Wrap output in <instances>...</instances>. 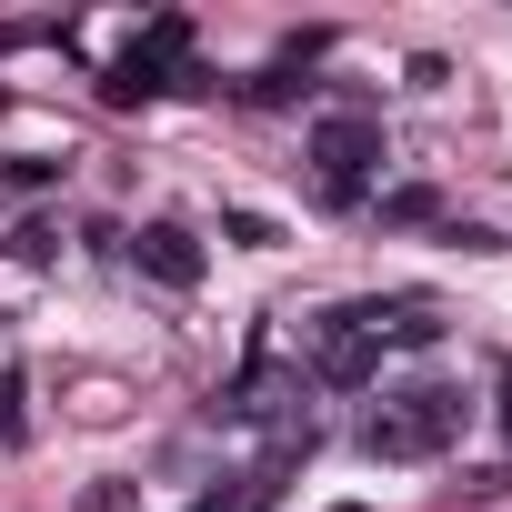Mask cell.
Wrapping results in <instances>:
<instances>
[{
    "mask_svg": "<svg viewBox=\"0 0 512 512\" xmlns=\"http://www.w3.org/2000/svg\"><path fill=\"white\" fill-rule=\"evenodd\" d=\"M462 422H472V402H462V392L412 382V392H392V402L362 422V452H372V462H432V452H452V442H462Z\"/></svg>",
    "mask_w": 512,
    "mask_h": 512,
    "instance_id": "6da1fadb",
    "label": "cell"
},
{
    "mask_svg": "<svg viewBox=\"0 0 512 512\" xmlns=\"http://www.w3.org/2000/svg\"><path fill=\"white\" fill-rule=\"evenodd\" d=\"M302 161L322 171V201L362 211V191H372V171L392 161V141H382L372 111H312V121H302Z\"/></svg>",
    "mask_w": 512,
    "mask_h": 512,
    "instance_id": "7a4b0ae2",
    "label": "cell"
},
{
    "mask_svg": "<svg viewBox=\"0 0 512 512\" xmlns=\"http://www.w3.org/2000/svg\"><path fill=\"white\" fill-rule=\"evenodd\" d=\"M11 262H21V272H51V262H61V221H51V211H31V221L11 231Z\"/></svg>",
    "mask_w": 512,
    "mask_h": 512,
    "instance_id": "8992f818",
    "label": "cell"
},
{
    "mask_svg": "<svg viewBox=\"0 0 512 512\" xmlns=\"http://www.w3.org/2000/svg\"><path fill=\"white\" fill-rule=\"evenodd\" d=\"M302 342H312V372H322L332 392H362V382L382 372V342H362V332H342L332 312H322V322H312Z\"/></svg>",
    "mask_w": 512,
    "mask_h": 512,
    "instance_id": "277c9868",
    "label": "cell"
},
{
    "mask_svg": "<svg viewBox=\"0 0 512 512\" xmlns=\"http://www.w3.org/2000/svg\"><path fill=\"white\" fill-rule=\"evenodd\" d=\"M171 91V61H151V51H121L111 71H101V101L111 111H141V101H161Z\"/></svg>",
    "mask_w": 512,
    "mask_h": 512,
    "instance_id": "5b68a950",
    "label": "cell"
},
{
    "mask_svg": "<svg viewBox=\"0 0 512 512\" xmlns=\"http://www.w3.org/2000/svg\"><path fill=\"white\" fill-rule=\"evenodd\" d=\"M131 272L161 282V292H201L211 262H201V241H191L181 221H141V231H131Z\"/></svg>",
    "mask_w": 512,
    "mask_h": 512,
    "instance_id": "3957f363",
    "label": "cell"
},
{
    "mask_svg": "<svg viewBox=\"0 0 512 512\" xmlns=\"http://www.w3.org/2000/svg\"><path fill=\"white\" fill-rule=\"evenodd\" d=\"M21 402H31V372L11 362V372H0V442H31V412Z\"/></svg>",
    "mask_w": 512,
    "mask_h": 512,
    "instance_id": "30bf717a",
    "label": "cell"
},
{
    "mask_svg": "<svg viewBox=\"0 0 512 512\" xmlns=\"http://www.w3.org/2000/svg\"><path fill=\"white\" fill-rule=\"evenodd\" d=\"M302 91H312V81L292 71V51H282L272 71H251V81H241V101H262V111H282V101H302Z\"/></svg>",
    "mask_w": 512,
    "mask_h": 512,
    "instance_id": "52a82bcc",
    "label": "cell"
},
{
    "mask_svg": "<svg viewBox=\"0 0 512 512\" xmlns=\"http://www.w3.org/2000/svg\"><path fill=\"white\" fill-rule=\"evenodd\" d=\"M221 241H241V251H282V221H272V211H241V201H231V211H221Z\"/></svg>",
    "mask_w": 512,
    "mask_h": 512,
    "instance_id": "ba28073f",
    "label": "cell"
},
{
    "mask_svg": "<svg viewBox=\"0 0 512 512\" xmlns=\"http://www.w3.org/2000/svg\"><path fill=\"white\" fill-rule=\"evenodd\" d=\"M492 392H502V442H512V362L492 372Z\"/></svg>",
    "mask_w": 512,
    "mask_h": 512,
    "instance_id": "8fae6325",
    "label": "cell"
},
{
    "mask_svg": "<svg viewBox=\"0 0 512 512\" xmlns=\"http://www.w3.org/2000/svg\"><path fill=\"white\" fill-rule=\"evenodd\" d=\"M412 221H442V191H382V231H412Z\"/></svg>",
    "mask_w": 512,
    "mask_h": 512,
    "instance_id": "9c48e42d",
    "label": "cell"
},
{
    "mask_svg": "<svg viewBox=\"0 0 512 512\" xmlns=\"http://www.w3.org/2000/svg\"><path fill=\"white\" fill-rule=\"evenodd\" d=\"M191 512H241V492H201V502H191Z\"/></svg>",
    "mask_w": 512,
    "mask_h": 512,
    "instance_id": "7c38bea8",
    "label": "cell"
}]
</instances>
